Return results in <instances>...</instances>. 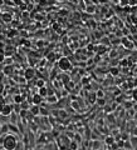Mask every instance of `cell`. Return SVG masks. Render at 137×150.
I'll list each match as a JSON object with an SVG mask.
<instances>
[{
    "label": "cell",
    "instance_id": "cell-1",
    "mask_svg": "<svg viewBox=\"0 0 137 150\" xmlns=\"http://www.w3.org/2000/svg\"><path fill=\"white\" fill-rule=\"evenodd\" d=\"M18 144H19V140L14 134L9 133L8 135H5L4 138V143H3V148L4 150H15L18 148Z\"/></svg>",
    "mask_w": 137,
    "mask_h": 150
},
{
    "label": "cell",
    "instance_id": "cell-2",
    "mask_svg": "<svg viewBox=\"0 0 137 150\" xmlns=\"http://www.w3.org/2000/svg\"><path fill=\"white\" fill-rule=\"evenodd\" d=\"M58 66H59L60 70H63V72H67L72 68V64H70V61L68 58H60L59 61H58Z\"/></svg>",
    "mask_w": 137,
    "mask_h": 150
},
{
    "label": "cell",
    "instance_id": "cell-3",
    "mask_svg": "<svg viewBox=\"0 0 137 150\" xmlns=\"http://www.w3.org/2000/svg\"><path fill=\"white\" fill-rule=\"evenodd\" d=\"M13 112H14V105H10V104H4L3 108H1V115L3 116L9 118Z\"/></svg>",
    "mask_w": 137,
    "mask_h": 150
},
{
    "label": "cell",
    "instance_id": "cell-4",
    "mask_svg": "<svg viewBox=\"0 0 137 150\" xmlns=\"http://www.w3.org/2000/svg\"><path fill=\"white\" fill-rule=\"evenodd\" d=\"M9 128H10V131H11V134H16V135H19L20 138H22V131H19V128L16 126L15 124H11V123H9Z\"/></svg>",
    "mask_w": 137,
    "mask_h": 150
},
{
    "label": "cell",
    "instance_id": "cell-5",
    "mask_svg": "<svg viewBox=\"0 0 137 150\" xmlns=\"http://www.w3.org/2000/svg\"><path fill=\"white\" fill-rule=\"evenodd\" d=\"M34 75H35V70L33 68H28L25 70V79H28V80H30L32 78H34Z\"/></svg>",
    "mask_w": 137,
    "mask_h": 150
},
{
    "label": "cell",
    "instance_id": "cell-6",
    "mask_svg": "<svg viewBox=\"0 0 137 150\" xmlns=\"http://www.w3.org/2000/svg\"><path fill=\"white\" fill-rule=\"evenodd\" d=\"M10 131V128H9V123L6 124H3L1 126V130H0V135H8Z\"/></svg>",
    "mask_w": 137,
    "mask_h": 150
},
{
    "label": "cell",
    "instance_id": "cell-7",
    "mask_svg": "<svg viewBox=\"0 0 137 150\" xmlns=\"http://www.w3.org/2000/svg\"><path fill=\"white\" fill-rule=\"evenodd\" d=\"M41 100H43V98H41L39 94L33 95V103H34V105H39V104L41 103Z\"/></svg>",
    "mask_w": 137,
    "mask_h": 150
},
{
    "label": "cell",
    "instance_id": "cell-8",
    "mask_svg": "<svg viewBox=\"0 0 137 150\" xmlns=\"http://www.w3.org/2000/svg\"><path fill=\"white\" fill-rule=\"evenodd\" d=\"M39 111H40V109H39V106L38 105H33L32 108H30V111H29V112H30V114L32 115H38L39 114Z\"/></svg>",
    "mask_w": 137,
    "mask_h": 150
},
{
    "label": "cell",
    "instance_id": "cell-9",
    "mask_svg": "<svg viewBox=\"0 0 137 150\" xmlns=\"http://www.w3.org/2000/svg\"><path fill=\"white\" fill-rule=\"evenodd\" d=\"M130 141H131V144H132V148H133L135 150H137V136L131 135V138H130Z\"/></svg>",
    "mask_w": 137,
    "mask_h": 150
},
{
    "label": "cell",
    "instance_id": "cell-10",
    "mask_svg": "<svg viewBox=\"0 0 137 150\" xmlns=\"http://www.w3.org/2000/svg\"><path fill=\"white\" fill-rule=\"evenodd\" d=\"M47 91H48V89H47V88H40V89H39V95H40V97L41 98H45V97H47V95H48V93H47Z\"/></svg>",
    "mask_w": 137,
    "mask_h": 150
},
{
    "label": "cell",
    "instance_id": "cell-11",
    "mask_svg": "<svg viewBox=\"0 0 137 150\" xmlns=\"http://www.w3.org/2000/svg\"><path fill=\"white\" fill-rule=\"evenodd\" d=\"M14 101L16 104H23V97H22V95H15V97H14Z\"/></svg>",
    "mask_w": 137,
    "mask_h": 150
},
{
    "label": "cell",
    "instance_id": "cell-12",
    "mask_svg": "<svg viewBox=\"0 0 137 150\" xmlns=\"http://www.w3.org/2000/svg\"><path fill=\"white\" fill-rule=\"evenodd\" d=\"M1 18H3L4 22H10V20H11V14H6V12H5V14L1 15Z\"/></svg>",
    "mask_w": 137,
    "mask_h": 150
},
{
    "label": "cell",
    "instance_id": "cell-13",
    "mask_svg": "<svg viewBox=\"0 0 137 150\" xmlns=\"http://www.w3.org/2000/svg\"><path fill=\"white\" fill-rule=\"evenodd\" d=\"M124 149H127V150H132V144H131V141L130 140H126L124 141Z\"/></svg>",
    "mask_w": 137,
    "mask_h": 150
},
{
    "label": "cell",
    "instance_id": "cell-14",
    "mask_svg": "<svg viewBox=\"0 0 137 150\" xmlns=\"http://www.w3.org/2000/svg\"><path fill=\"white\" fill-rule=\"evenodd\" d=\"M9 118H10V122L13 123V124H15L16 123V112H13V114H11Z\"/></svg>",
    "mask_w": 137,
    "mask_h": 150
},
{
    "label": "cell",
    "instance_id": "cell-15",
    "mask_svg": "<svg viewBox=\"0 0 137 150\" xmlns=\"http://www.w3.org/2000/svg\"><path fill=\"white\" fill-rule=\"evenodd\" d=\"M69 148H70V150H76L77 149V143H76V141H70Z\"/></svg>",
    "mask_w": 137,
    "mask_h": 150
},
{
    "label": "cell",
    "instance_id": "cell-16",
    "mask_svg": "<svg viewBox=\"0 0 137 150\" xmlns=\"http://www.w3.org/2000/svg\"><path fill=\"white\" fill-rule=\"evenodd\" d=\"M44 85H45V83H44V80H38V83H37V86L39 88H44Z\"/></svg>",
    "mask_w": 137,
    "mask_h": 150
},
{
    "label": "cell",
    "instance_id": "cell-17",
    "mask_svg": "<svg viewBox=\"0 0 137 150\" xmlns=\"http://www.w3.org/2000/svg\"><path fill=\"white\" fill-rule=\"evenodd\" d=\"M113 141H115V139H113V138H111V136H108L106 139V143L107 144H113Z\"/></svg>",
    "mask_w": 137,
    "mask_h": 150
},
{
    "label": "cell",
    "instance_id": "cell-18",
    "mask_svg": "<svg viewBox=\"0 0 137 150\" xmlns=\"http://www.w3.org/2000/svg\"><path fill=\"white\" fill-rule=\"evenodd\" d=\"M123 44L126 45V47H128V48H132V44H131V43H128V40H127V39H123Z\"/></svg>",
    "mask_w": 137,
    "mask_h": 150
},
{
    "label": "cell",
    "instance_id": "cell-19",
    "mask_svg": "<svg viewBox=\"0 0 137 150\" xmlns=\"http://www.w3.org/2000/svg\"><path fill=\"white\" fill-rule=\"evenodd\" d=\"M132 98H133L135 100H137V88H136L133 91H132Z\"/></svg>",
    "mask_w": 137,
    "mask_h": 150
},
{
    "label": "cell",
    "instance_id": "cell-20",
    "mask_svg": "<svg viewBox=\"0 0 137 150\" xmlns=\"http://www.w3.org/2000/svg\"><path fill=\"white\" fill-rule=\"evenodd\" d=\"M99 145H101V144H99V141H98V140H96V141H94V143H93V149H97V148H99Z\"/></svg>",
    "mask_w": 137,
    "mask_h": 150
},
{
    "label": "cell",
    "instance_id": "cell-21",
    "mask_svg": "<svg viewBox=\"0 0 137 150\" xmlns=\"http://www.w3.org/2000/svg\"><path fill=\"white\" fill-rule=\"evenodd\" d=\"M48 100H49V103H56L57 101V98L56 97H51V98H48Z\"/></svg>",
    "mask_w": 137,
    "mask_h": 150
},
{
    "label": "cell",
    "instance_id": "cell-22",
    "mask_svg": "<svg viewBox=\"0 0 137 150\" xmlns=\"http://www.w3.org/2000/svg\"><path fill=\"white\" fill-rule=\"evenodd\" d=\"M4 105V103H3V98H0V115H1V108Z\"/></svg>",
    "mask_w": 137,
    "mask_h": 150
},
{
    "label": "cell",
    "instance_id": "cell-23",
    "mask_svg": "<svg viewBox=\"0 0 137 150\" xmlns=\"http://www.w3.org/2000/svg\"><path fill=\"white\" fill-rule=\"evenodd\" d=\"M48 110H45V109H40V114H43V115H48Z\"/></svg>",
    "mask_w": 137,
    "mask_h": 150
},
{
    "label": "cell",
    "instance_id": "cell-24",
    "mask_svg": "<svg viewBox=\"0 0 137 150\" xmlns=\"http://www.w3.org/2000/svg\"><path fill=\"white\" fill-rule=\"evenodd\" d=\"M132 135H133V136H137V128H135L133 130H132Z\"/></svg>",
    "mask_w": 137,
    "mask_h": 150
},
{
    "label": "cell",
    "instance_id": "cell-25",
    "mask_svg": "<svg viewBox=\"0 0 137 150\" xmlns=\"http://www.w3.org/2000/svg\"><path fill=\"white\" fill-rule=\"evenodd\" d=\"M3 93V83H0V94Z\"/></svg>",
    "mask_w": 137,
    "mask_h": 150
},
{
    "label": "cell",
    "instance_id": "cell-26",
    "mask_svg": "<svg viewBox=\"0 0 137 150\" xmlns=\"http://www.w3.org/2000/svg\"><path fill=\"white\" fill-rule=\"evenodd\" d=\"M35 150H45V148H40V147H37Z\"/></svg>",
    "mask_w": 137,
    "mask_h": 150
},
{
    "label": "cell",
    "instance_id": "cell-27",
    "mask_svg": "<svg viewBox=\"0 0 137 150\" xmlns=\"http://www.w3.org/2000/svg\"><path fill=\"white\" fill-rule=\"evenodd\" d=\"M97 97H99V98L103 97V93H101V91H99V93H97Z\"/></svg>",
    "mask_w": 137,
    "mask_h": 150
},
{
    "label": "cell",
    "instance_id": "cell-28",
    "mask_svg": "<svg viewBox=\"0 0 137 150\" xmlns=\"http://www.w3.org/2000/svg\"><path fill=\"white\" fill-rule=\"evenodd\" d=\"M112 73H113V74L116 75V74H117V69H112Z\"/></svg>",
    "mask_w": 137,
    "mask_h": 150
},
{
    "label": "cell",
    "instance_id": "cell-29",
    "mask_svg": "<svg viewBox=\"0 0 137 150\" xmlns=\"http://www.w3.org/2000/svg\"><path fill=\"white\" fill-rule=\"evenodd\" d=\"M4 59V55H3V54H1V55H0V61H1Z\"/></svg>",
    "mask_w": 137,
    "mask_h": 150
},
{
    "label": "cell",
    "instance_id": "cell-30",
    "mask_svg": "<svg viewBox=\"0 0 137 150\" xmlns=\"http://www.w3.org/2000/svg\"><path fill=\"white\" fill-rule=\"evenodd\" d=\"M1 126H3V124H1V122H0V130H1Z\"/></svg>",
    "mask_w": 137,
    "mask_h": 150
},
{
    "label": "cell",
    "instance_id": "cell-31",
    "mask_svg": "<svg viewBox=\"0 0 137 150\" xmlns=\"http://www.w3.org/2000/svg\"><path fill=\"white\" fill-rule=\"evenodd\" d=\"M29 150H35V148H30V149H29Z\"/></svg>",
    "mask_w": 137,
    "mask_h": 150
},
{
    "label": "cell",
    "instance_id": "cell-32",
    "mask_svg": "<svg viewBox=\"0 0 137 150\" xmlns=\"http://www.w3.org/2000/svg\"><path fill=\"white\" fill-rule=\"evenodd\" d=\"M0 150H3V145H0Z\"/></svg>",
    "mask_w": 137,
    "mask_h": 150
},
{
    "label": "cell",
    "instance_id": "cell-33",
    "mask_svg": "<svg viewBox=\"0 0 137 150\" xmlns=\"http://www.w3.org/2000/svg\"><path fill=\"white\" fill-rule=\"evenodd\" d=\"M124 150H127V149H124Z\"/></svg>",
    "mask_w": 137,
    "mask_h": 150
}]
</instances>
